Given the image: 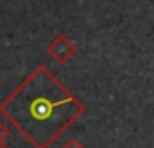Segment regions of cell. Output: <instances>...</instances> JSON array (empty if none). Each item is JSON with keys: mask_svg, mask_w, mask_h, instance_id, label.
<instances>
[{"mask_svg": "<svg viewBox=\"0 0 154 148\" xmlns=\"http://www.w3.org/2000/svg\"><path fill=\"white\" fill-rule=\"evenodd\" d=\"M47 54H48L57 64H66V63L77 54V46L68 36L57 34V36L48 43Z\"/></svg>", "mask_w": 154, "mask_h": 148, "instance_id": "obj_2", "label": "cell"}, {"mask_svg": "<svg viewBox=\"0 0 154 148\" xmlns=\"http://www.w3.org/2000/svg\"><path fill=\"white\" fill-rule=\"evenodd\" d=\"M0 148H7V147H5V145H0Z\"/></svg>", "mask_w": 154, "mask_h": 148, "instance_id": "obj_5", "label": "cell"}, {"mask_svg": "<svg viewBox=\"0 0 154 148\" xmlns=\"http://www.w3.org/2000/svg\"><path fill=\"white\" fill-rule=\"evenodd\" d=\"M9 136H11V129L7 127L5 121L0 120V145H5V141L9 139Z\"/></svg>", "mask_w": 154, "mask_h": 148, "instance_id": "obj_3", "label": "cell"}, {"mask_svg": "<svg viewBox=\"0 0 154 148\" xmlns=\"http://www.w3.org/2000/svg\"><path fill=\"white\" fill-rule=\"evenodd\" d=\"M61 148H86V147H84L79 139H68V141H66Z\"/></svg>", "mask_w": 154, "mask_h": 148, "instance_id": "obj_4", "label": "cell"}, {"mask_svg": "<svg viewBox=\"0 0 154 148\" xmlns=\"http://www.w3.org/2000/svg\"><path fill=\"white\" fill-rule=\"evenodd\" d=\"M84 111V104L43 64L0 104V116L34 148H50Z\"/></svg>", "mask_w": 154, "mask_h": 148, "instance_id": "obj_1", "label": "cell"}]
</instances>
